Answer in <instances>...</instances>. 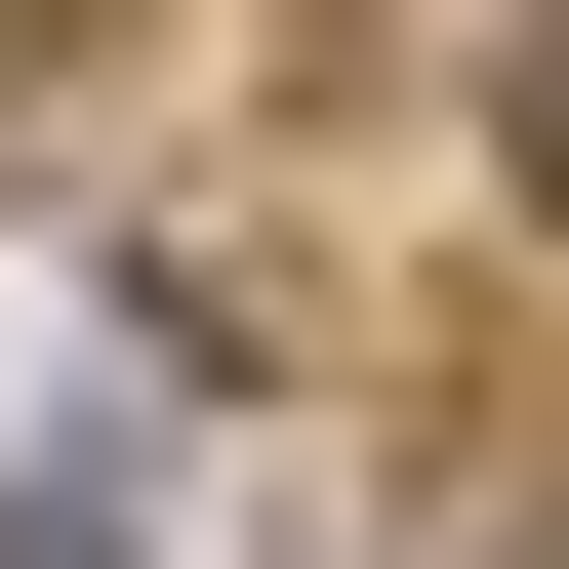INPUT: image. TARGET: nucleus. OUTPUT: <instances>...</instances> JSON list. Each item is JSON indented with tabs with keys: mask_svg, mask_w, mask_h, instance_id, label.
Masks as SVG:
<instances>
[{
	"mask_svg": "<svg viewBox=\"0 0 569 569\" xmlns=\"http://www.w3.org/2000/svg\"><path fill=\"white\" fill-rule=\"evenodd\" d=\"M0 569H122V488H0Z\"/></svg>",
	"mask_w": 569,
	"mask_h": 569,
	"instance_id": "obj_1",
	"label": "nucleus"
}]
</instances>
